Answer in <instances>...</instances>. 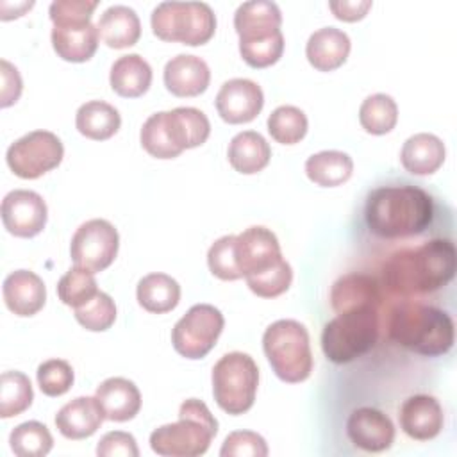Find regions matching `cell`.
Returning a JSON list of instances; mask_svg holds the SVG:
<instances>
[{
	"label": "cell",
	"mask_w": 457,
	"mask_h": 457,
	"mask_svg": "<svg viewBox=\"0 0 457 457\" xmlns=\"http://www.w3.org/2000/svg\"><path fill=\"white\" fill-rule=\"evenodd\" d=\"M136 298L145 311L152 314H164L179 305L180 286L166 273H148L137 282Z\"/></svg>",
	"instance_id": "4dcf8cb0"
},
{
	"label": "cell",
	"mask_w": 457,
	"mask_h": 457,
	"mask_svg": "<svg viewBox=\"0 0 457 457\" xmlns=\"http://www.w3.org/2000/svg\"><path fill=\"white\" fill-rule=\"evenodd\" d=\"M118 248L120 234L116 227L104 218H93L75 230L70 243V257L75 266L98 273L114 262Z\"/></svg>",
	"instance_id": "8fae6325"
},
{
	"label": "cell",
	"mask_w": 457,
	"mask_h": 457,
	"mask_svg": "<svg viewBox=\"0 0 457 457\" xmlns=\"http://www.w3.org/2000/svg\"><path fill=\"white\" fill-rule=\"evenodd\" d=\"M227 157L237 173L253 175L268 166L271 159V148L259 132L243 130L230 139Z\"/></svg>",
	"instance_id": "f1b7e54d"
},
{
	"label": "cell",
	"mask_w": 457,
	"mask_h": 457,
	"mask_svg": "<svg viewBox=\"0 0 457 457\" xmlns=\"http://www.w3.org/2000/svg\"><path fill=\"white\" fill-rule=\"evenodd\" d=\"M152 32L168 43L200 46L216 32V16L205 2H161L150 18Z\"/></svg>",
	"instance_id": "52a82bcc"
},
{
	"label": "cell",
	"mask_w": 457,
	"mask_h": 457,
	"mask_svg": "<svg viewBox=\"0 0 457 457\" xmlns=\"http://www.w3.org/2000/svg\"><path fill=\"white\" fill-rule=\"evenodd\" d=\"M96 5L98 2L95 0H55L50 4L48 14L54 25L91 23Z\"/></svg>",
	"instance_id": "ee69618b"
},
{
	"label": "cell",
	"mask_w": 457,
	"mask_h": 457,
	"mask_svg": "<svg viewBox=\"0 0 457 457\" xmlns=\"http://www.w3.org/2000/svg\"><path fill=\"white\" fill-rule=\"evenodd\" d=\"M434 198L420 184H382L373 187L364 202L368 230L387 241L421 236L434 223Z\"/></svg>",
	"instance_id": "7a4b0ae2"
},
{
	"label": "cell",
	"mask_w": 457,
	"mask_h": 457,
	"mask_svg": "<svg viewBox=\"0 0 457 457\" xmlns=\"http://www.w3.org/2000/svg\"><path fill=\"white\" fill-rule=\"evenodd\" d=\"M121 125V116L116 107L102 100H89L77 109V130L93 141H105L112 137Z\"/></svg>",
	"instance_id": "f546056e"
},
{
	"label": "cell",
	"mask_w": 457,
	"mask_h": 457,
	"mask_svg": "<svg viewBox=\"0 0 457 457\" xmlns=\"http://www.w3.org/2000/svg\"><path fill=\"white\" fill-rule=\"evenodd\" d=\"M109 84L123 98L143 96L152 84V68L139 54L121 55L111 66Z\"/></svg>",
	"instance_id": "83f0119b"
},
{
	"label": "cell",
	"mask_w": 457,
	"mask_h": 457,
	"mask_svg": "<svg viewBox=\"0 0 457 457\" xmlns=\"http://www.w3.org/2000/svg\"><path fill=\"white\" fill-rule=\"evenodd\" d=\"M104 420V411L95 396H79L57 411L55 427L66 439L79 441L93 436Z\"/></svg>",
	"instance_id": "44dd1931"
},
{
	"label": "cell",
	"mask_w": 457,
	"mask_h": 457,
	"mask_svg": "<svg viewBox=\"0 0 457 457\" xmlns=\"http://www.w3.org/2000/svg\"><path fill=\"white\" fill-rule=\"evenodd\" d=\"M32 384L25 373L14 370L0 375V418L7 420L21 414L32 405Z\"/></svg>",
	"instance_id": "836d02e7"
},
{
	"label": "cell",
	"mask_w": 457,
	"mask_h": 457,
	"mask_svg": "<svg viewBox=\"0 0 457 457\" xmlns=\"http://www.w3.org/2000/svg\"><path fill=\"white\" fill-rule=\"evenodd\" d=\"M218 434V421L209 407L187 398L179 407V421L162 425L150 434V448L164 457H196L209 450Z\"/></svg>",
	"instance_id": "277c9868"
},
{
	"label": "cell",
	"mask_w": 457,
	"mask_h": 457,
	"mask_svg": "<svg viewBox=\"0 0 457 457\" xmlns=\"http://www.w3.org/2000/svg\"><path fill=\"white\" fill-rule=\"evenodd\" d=\"M2 293L7 309L21 318L37 314L46 302L43 278L29 270H16L9 273L4 280Z\"/></svg>",
	"instance_id": "d6986e66"
},
{
	"label": "cell",
	"mask_w": 457,
	"mask_h": 457,
	"mask_svg": "<svg viewBox=\"0 0 457 457\" xmlns=\"http://www.w3.org/2000/svg\"><path fill=\"white\" fill-rule=\"evenodd\" d=\"M268 445L262 436L252 430L230 432L220 450L221 457H266Z\"/></svg>",
	"instance_id": "7bdbcfd3"
},
{
	"label": "cell",
	"mask_w": 457,
	"mask_h": 457,
	"mask_svg": "<svg viewBox=\"0 0 457 457\" xmlns=\"http://www.w3.org/2000/svg\"><path fill=\"white\" fill-rule=\"evenodd\" d=\"M400 428L414 441H430L445 427V412L437 398L430 395H411L398 411Z\"/></svg>",
	"instance_id": "2e32d148"
},
{
	"label": "cell",
	"mask_w": 457,
	"mask_h": 457,
	"mask_svg": "<svg viewBox=\"0 0 457 457\" xmlns=\"http://www.w3.org/2000/svg\"><path fill=\"white\" fill-rule=\"evenodd\" d=\"M0 73H2V87H0V107H9L18 102L21 95V77L16 66L9 61H0Z\"/></svg>",
	"instance_id": "bcb514c9"
},
{
	"label": "cell",
	"mask_w": 457,
	"mask_h": 457,
	"mask_svg": "<svg viewBox=\"0 0 457 457\" xmlns=\"http://www.w3.org/2000/svg\"><path fill=\"white\" fill-rule=\"evenodd\" d=\"M457 270L452 237H432L418 246L393 252L382 264L380 286L403 300L430 295L446 287Z\"/></svg>",
	"instance_id": "6da1fadb"
},
{
	"label": "cell",
	"mask_w": 457,
	"mask_h": 457,
	"mask_svg": "<svg viewBox=\"0 0 457 457\" xmlns=\"http://www.w3.org/2000/svg\"><path fill=\"white\" fill-rule=\"evenodd\" d=\"M446 159V146L441 137L428 132H418L405 139L400 150V162L405 171L418 177L436 173Z\"/></svg>",
	"instance_id": "603a6c76"
},
{
	"label": "cell",
	"mask_w": 457,
	"mask_h": 457,
	"mask_svg": "<svg viewBox=\"0 0 457 457\" xmlns=\"http://www.w3.org/2000/svg\"><path fill=\"white\" fill-rule=\"evenodd\" d=\"M353 173V161L346 152L323 150L305 161V175L320 187H337Z\"/></svg>",
	"instance_id": "1f68e13d"
},
{
	"label": "cell",
	"mask_w": 457,
	"mask_h": 457,
	"mask_svg": "<svg viewBox=\"0 0 457 457\" xmlns=\"http://www.w3.org/2000/svg\"><path fill=\"white\" fill-rule=\"evenodd\" d=\"M236 253L245 278L259 275L284 259L277 236L261 225L248 227L236 236Z\"/></svg>",
	"instance_id": "4fadbf2b"
},
{
	"label": "cell",
	"mask_w": 457,
	"mask_h": 457,
	"mask_svg": "<svg viewBox=\"0 0 457 457\" xmlns=\"http://www.w3.org/2000/svg\"><path fill=\"white\" fill-rule=\"evenodd\" d=\"M209 271L220 280H237L243 277L236 253V236H221L207 252Z\"/></svg>",
	"instance_id": "ab89813d"
},
{
	"label": "cell",
	"mask_w": 457,
	"mask_h": 457,
	"mask_svg": "<svg viewBox=\"0 0 457 457\" xmlns=\"http://www.w3.org/2000/svg\"><path fill=\"white\" fill-rule=\"evenodd\" d=\"M9 445L18 457H43L54 446V437L41 421H25L12 428Z\"/></svg>",
	"instance_id": "d590c367"
},
{
	"label": "cell",
	"mask_w": 457,
	"mask_h": 457,
	"mask_svg": "<svg viewBox=\"0 0 457 457\" xmlns=\"http://www.w3.org/2000/svg\"><path fill=\"white\" fill-rule=\"evenodd\" d=\"M212 396L221 411L239 416L252 409L259 386V368L243 352H228L212 368Z\"/></svg>",
	"instance_id": "ba28073f"
},
{
	"label": "cell",
	"mask_w": 457,
	"mask_h": 457,
	"mask_svg": "<svg viewBox=\"0 0 457 457\" xmlns=\"http://www.w3.org/2000/svg\"><path fill=\"white\" fill-rule=\"evenodd\" d=\"M64 146L50 130H32L16 139L5 154L7 166L20 179H39L61 164Z\"/></svg>",
	"instance_id": "30bf717a"
},
{
	"label": "cell",
	"mask_w": 457,
	"mask_h": 457,
	"mask_svg": "<svg viewBox=\"0 0 457 457\" xmlns=\"http://www.w3.org/2000/svg\"><path fill=\"white\" fill-rule=\"evenodd\" d=\"M54 52L68 62H86L98 48V29L93 23L80 25H54L52 29Z\"/></svg>",
	"instance_id": "484cf974"
},
{
	"label": "cell",
	"mask_w": 457,
	"mask_h": 457,
	"mask_svg": "<svg viewBox=\"0 0 457 457\" xmlns=\"http://www.w3.org/2000/svg\"><path fill=\"white\" fill-rule=\"evenodd\" d=\"M262 350L273 373L287 384L309 378L312 353L307 328L296 320H277L262 334Z\"/></svg>",
	"instance_id": "8992f818"
},
{
	"label": "cell",
	"mask_w": 457,
	"mask_h": 457,
	"mask_svg": "<svg viewBox=\"0 0 457 457\" xmlns=\"http://www.w3.org/2000/svg\"><path fill=\"white\" fill-rule=\"evenodd\" d=\"M164 121L170 139L180 154L204 145L211 134L209 118L196 107H175L164 111Z\"/></svg>",
	"instance_id": "d4e9b609"
},
{
	"label": "cell",
	"mask_w": 457,
	"mask_h": 457,
	"mask_svg": "<svg viewBox=\"0 0 457 457\" xmlns=\"http://www.w3.org/2000/svg\"><path fill=\"white\" fill-rule=\"evenodd\" d=\"M245 280L253 295L261 298H275L289 289L293 282V270H291V264L286 259H282L273 268L259 275L246 277Z\"/></svg>",
	"instance_id": "60d3db41"
},
{
	"label": "cell",
	"mask_w": 457,
	"mask_h": 457,
	"mask_svg": "<svg viewBox=\"0 0 457 457\" xmlns=\"http://www.w3.org/2000/svg\"><path fill=\"white\" fill-rule=\"evenodd\" d=\"M352 41L348 34L336 27L314 30L305 45V57L318 71H334L341 68L350 55Z\"/></svg>",
	"instance_id": "ffe728a7"
},
{
	"label": "cell",
	"mask_w": 457,
	"mask_h": 457,
	"mask_svg": "<svg viewBox=\"0 0 457 457\" xmlns=\"http://www.w3.org/2000/svg\"><path fill=\"white\" fill-rule=\"evenodd\" d=\"M37 386L46 396H61L73 386L75 373L70 362L62 359H48L37 366Z\"/></svg>",
	"instance_id": "b9f144b4"
},
{
	"label": "cell",
	"mask_w": 457,
	"mask_h": 457,
	"mask_svg": "<svg viewBox=\"0 0 457 457\" xmlns=\"http://www.w3.org/2000/svg\"><path fill=\"white\" fill-rule=\"evenodd\" d=\"M4 228L16 237H34L43 232L48 209L43 196L30 189H12L2 200Z\"/></svg>",
	"instance_id": "7c38bea8"
},
{
	"label": "cell",
	"mask_w": 457,
	"mask_h": 457,
	"mask_svg": "<svg viewBox=\"0 0 457 457\" xmlns=\"http://www.w3.org/2000/svg\"><path fill=\"white\" fill-rule=\"evenodd\" d=\"M162 79L171 95L180 98L198 96L209 87L211 70L202 57L179 54L166 62Z\"/></svg>",
	"instance_id": "ac0fdd59"
},
{
	"label": "cell",
	"mask_w": 457,
	"mask_h": 457,
	"mask_svg": "<svg viewBox=\"0 0 457 457\" xmlns=\"http://www.w3.org/2000/svg\"><path fill=\"white\" fill-rule=\"evenodd\" d=\"M214 105L223 121L230 125L248 123L262 111L264 93L250 79H230L220 87Z\"/></svg>",
	"instance_id": "9a60e30c"
},
{
	"label": "cell",
	"mask_w": 457,
	"mask_h": 457,
	"mask_svg": "<svg viewBox=\"0 0 457 457\" xmlns=\"http://www.w3.org/2000/svg\"><path fill=\"white\" fill-rule=\"evenodd\" d=\"M378 339V307L366 305L337 312L321 332V350L334 364L366 355Z\"/></svg>",
	"instance_id": "5b68a950"
},
{
	"label": "cell",
	"mask_w": 457,
	"mask_h": 457,
	"mask_svg": "<svg viewBox=\"0 0 457 457\" xmlns=\"http://www.w3.org/2000/svg\"><path fill=\"white\" fill-rule=\"evenodd\" d=\"M139 141L145 152L155 159H175L180 155V152L173 146L170 139L164 121V111L154 112L146 118L139 132Z\"/></svg>",
	"instance_id": "74e56055"
},
{
	"label": "cell",
	"mask_w": 457,
	"mask_h": 457,
	"mask_svg": "<svg viewBox=\"0 0 457 457\" xmlns=\"http://www.w3.org/2000/svg\"><path fill=\"white\" fill-rule=\"evenodd\" d=\"M223 314L211 303H196L175 323L171 345L186 359L196 361L205 357L223 332Z\"/></svg>",
	"instance_id": "9c48e42d"
},
{
	"label": "cell",
	"mask_w": 457,
	"mask_h": 457,
	"mask_svg": "<svg viewBox=\"0 0 457 457\" xmlns=\"http://www.w3.org/2000/svg\"><path fill=\"white\" fill-rule=\"evenodd\" d=\"M105 420L129 421L136 418L141 409V393L137 386L123 377L105 378L95 391Z\"/></svg>",
	"instance_id": "7402d4cb"
},
{
	"label": "cell",
	"mask_w": 457,
	"mask_h": 457,
	"mask_svg": "<svg viewBox=\"0 0 457 457\" xmlns=\"http://www.w3.org/2000/svg\"><path fill=\"white\" fill-rule=\"evenodd\" d=\"M387 336L416 355L441 357L453 346L455 325L452 316L436 305L402 300L389 311Z\"/></svg>",
	"instance_id": "3957f363"
},
{
	"label": "cell",
	"mask_w": 457,
	"mask_h": 457,
	"mask_svg": "<svg viewBox=\"0 0 457 457\" xmlns=\"http://www.w3.org/2000/svg\"><path fill=\"white\" fill-rule=\"evenodd\" d=\"M346 436L362 452H386L395 443V425L380 409L364 405L352 411L346 420Z\"/></svg>",
	"instance_id": "5bb4252c"
},
{
	"label": "cell",
	"mask_w": 457,
	"mask_h": 457,
	"mask_svg": "<svg viewBox=\"0 0 457 457\" xmlns=\"http://www.w3.org/2000/svg\"><path fill=\"white\" fill-rule=\"evenodd\" d=\"M75 320L89 332H104L116 320V303L107 293L98 291L87 303L75 309Z\"/></svg>",
	"instance_id": "f35d334b"
},
{
	"label": "cell",
	"mask_w": 457,
	"mask_h": 457,
	"mask_svg": "<svg viewBox=\"0 0 457 457\" xmlns=\"http://www.w3.org/2000/svg\"><path fill=\"white\" fill-rule=\"evenodd\" d=\"M98 457H137L139 448L132 434L123 430H112L100 437L96 445Z\"/></svg>",
	"instance_id": "f6af8a7d"
},
{
	"label": "cell",
	"mask_w": 457,
	"mask_h": 457,
	"mask_svg": "<svg viewBox=\"0 0 457 457\" xmlns=\"http://www.w3.org/2000/svg\"><path fill=\"white\" fill-rule=\"evenodd\" d=\"M268 132L280 145L300 143L309 129L305 112L295 105H278L268 116Z\"/></svg>",
	"instance_id": "e575fe53"
},
{
	"label": "cell",
	"mask_w": 457,
	"mask_h": 457,
	"mask_svg": "<svg viewBox=\"0 0 457 457\" xmlns=\"http://www.w3.org/2000/svg\"><path fill=\"white\" fill-rule=\"evenodd\" d=\"M98 293L96 280L91 271L73 266L57 282V296L68 307H82Z\"/></svg>",
	"instance_id": "8d00e7d4"
},
{
	"label": "cell",
	"mask_w": 457,
	"mask_h": 457,
	"mask_svg": "<svg viewBox=\"0 0 457 457\" xmlns=\"http://www.w3.org/2000/svg\"><path fill=\"white\" fill-rule=\"evenodd\" d=\"M398 121V105L393 96L386 93H375L362 100L359 107L361 127L373 136L389 134Z\"/></svg>",
	"instance_id": "d6a6232c"
},
{
	"label": "cell",
	"mask_w": 457,
	"mask_h": 457,
	"mask_svg": "<svg viewBox=\"0 0 457 457\" xmlns=\"http://www.w3.org/2000/svg\"><path fill=\"white\" fill-rule=\"evenodd\" d=\"M282 14L275 2L250 0L241 4L234 14V29L239 43H253L280 34Z\"/></svg>",
	"instance_id": "e0dca14e"
},
{
	"label": "cell",
	"mask_w": 457,
	"mask_h": 457,
	"mask_svg": "<svg viewBox=\"0 0 457 457\" xmlns=\"http://www.w3.org/2000/svg\"><path fill=\"white\" fill-rule=\"evenodd\" d=\"M380 282L366 273H348L337 278L330 289V303L337 312L366 307V305H380L382 293Z\"/></svg>",
	"instance_id": "cb8c5ba5"
},
{
	"label": "cell",
	"mask_w": 457,
	"mask_h": 457,
	"mask_svg": "<svg viewBox=\"0 0 457 457\" xmlns=\"http://www.w3.org/2000/svg\"><path fill=\"white\" fill-rule=\"evenodd\" d=\"M370 0H337V2H328V9L332 14L341 20V21H359L362 20L368 11L371 9Z\"/></svg>",
	"instance_id": "7dc6e473"
},
{
	"label": "cell",
	"mask_w": 457,
	"mask_h": 457,
	"mask_svg": "<svg viewBox=\"0 0 457 457\" xmlns=\"http://www.w3.org/2000/svg\"><path fill=\"white\" fill-rule=\"evenodd\" d=\"M96 29L100 39L114 50L136 45L141 36L139 16L129 5H111L105 9L96 23Z\"/></svg>",
	"instance_id": "4316f807"
}]
</instances>
